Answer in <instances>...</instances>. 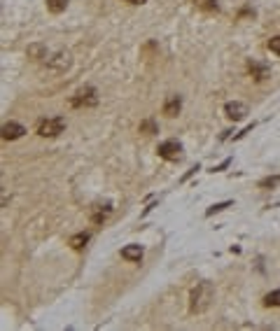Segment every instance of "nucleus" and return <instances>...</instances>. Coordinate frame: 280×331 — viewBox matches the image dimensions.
<instances>
[{
    "instance_id": "f257e3e1",
    "label": "nucleus",
    "mask_w": 280,
    "mask_h": 331,
    "mask_svg": "<svg viewBox=\"0 0 280 331\" xmlns=\"http://www.w3.org/2000/svg\"><path fill=\"white\" fill-rule=\"evenodd\" d=\"M28 56H31L33 61L47 66L52 72H66V70H70V66H72V54L68 49H52V47L40 44V42L28 47Z\"/></svg>"
},
{
    "instance_id": "f03ea898",
    "label": "nucleus",
    "mask_w": 280,
    "mask_h": 331,
    "mask_svg": "<svg viewBox=\"0 0 280 331\" xmlns=\"http://www.w3.org/2000/svg\"><path fill=\"white\" fill-rule=\"evenodd\" d=\"M213 298H215L213 285L210 282H198L196 287L192 289V294H189V313L194 315L206 313L210 308V304H213Z\"/></svg>"
},
{
    "instance_id": "7ed1b4c3",
    "label": "nucleus",
    "mask_w": 280,
    "mask_h": 331,
    "mask_svg": "<svg viewBox=\"0 0 280 331\" xmlns=\"http://www.w3.org/2000/svg\"><path fill=\"white\" fill-rule=\"evenodd\" d=\"M98 103V91L93 87H82L77 89L75 96L70 98V105L72 107H93V105Z\"/></svg>"
},
{
    "instance_id": "20e7f679",
    "label": "nucleus",
    "mask_w": 280,
    "mask_h": 331,
    "mask_svg": "<svg viewBox=\"0 0 280 331\" xmlns=\"http://www.w3.org/2000/svg\"><path fill=\"white\" fill-rule=\"evenodd\" d=\"M66 128V119L63 117H52V119H42L38 124V135L42 138H56L59 133H63Z\"/></svg>"
},
{
    "instance_id": "39448f33",
    "label": "nucleus",
    "mask_w": 280,
    "mask_h": 331,
    "mask_svg": "<svg viewBox=\"0 0 280 331\" xmlns=\"http://www.w3.org/2000/svg\"><path fill=\"white\" fill-rule=\"evenodd\" d=\"M157 152H159V156L166 161H177L182 156V145L177 143V140H164V143L157 147Z\"/></svg>"
},
{
    "instance_id": "423d86ee",
    "label": "nucleus",
    "mask_w": 280,
    "mask_h": 331,
    "mask_svg": "<svg viewBox=\"0 0 280 331\" xmlns=\"http://www.w3.org/2000/svg\"><path fill=\"white\" fill-rule=\"evenodd\" d=\"M224 112L229 119H234V122H241V119H245L247 115V105L241 103V100H231V103L224 105Z\"/></svg>"
},
{
    "instance_id": "0eeeda50",
    "label": "nucleus",
    "mask_w": 280,
    "mask_h": 331,
    "mask_svg": "<svg viewBox=\"0 0 280 331\" xmlns=\"http://www.w3.org/2000/svg\"><path fill=\"white\" fill-rule=\"evenodd\" d=\"M23 133H26V128L19 122H7L5 126H3V140H19Z\"/></svg>"
},
{
    "instance_id": "6e6552de",
    "label": "nucleus",
    "mask_w": 280,
    "mask_h": 331,
    "mask_svg": "<svg viewBox=\"0 0 280 331\" xmlns=\"http://www.w3.org/2000/svg\"><path fill=\"white\" fill-rule=\"evenodd\" d=\"M247 70H250V75H252L257 82H262V79L269 77V68L264 66V63H257V61H250L247 63Z\"/></svg>"
},
{
    "instance_id": "1a4fd4ad",
    "label": "nucleus",
    "mask_w": 280,
    "mask_h": 331,
    "mask_svg": "<svg viewBox=\"0 0 280 331\" xmlns=\"http://www.w3.org/2000/svg\"><path fill=\"white\" fill-rule=\"evenodd\" d=\"M182 107V100L177 98V96H168L164 103V115L166 117H177V112H180Z\"/></svg>"
},
{
    "instance_id": "9d476101",
    "label": "nucleus",
    "mask_w": 280,
    "mask_h": 331,
    "mask_svg": "<svg viewBox=\"0 0 280 331\" xmlns=\"http://www.w3.org/2000/svg\"><path fill=\"white\" fill-rule=\"evenodd\" d=\"M112 212L110 205H93L91 208V222L93 224H100V222L108 219V215Z\"/></svg>"
},
{
    "instance_id": "9b49d317",
    "label": "nucleus",
    "mask_w": 280,
    "mask_h": 331,
    "mask_svg": "<svg viewBox=\"0 0 280 331\" xmlns=\"http://www.w3.org/2000/svg\"><path fill=\"white\" fill-rule=\"evenodd\" d=\"M121 257L126 261H140L143 259V247L140 245H126V247L121 250Z\"/></svg>"
},
{
    "instance_id": "f8f14e48",
    "label": "nucleus",
    "mask_w": 280,
    "mask_h": 331,
    "mask_svg": "<svg viewBox=\"0 0 280 331\" xmlns=\"http://www.w3.org/2000/svg\"><path fill=\"white\" fill-rule=\"evenodd\" d=\"M87 243H89V233L87 231L75 233V236L70 238V247L72 250H84V247H87Z\"/></svg>"
},
{
    "instance_id": "ddd939ff",
    "label": "nucleus",
    "mask_w": 280,
    "mask_h": 331,
    "mask_svg": "<svg viewBox=\"0 0 280 331\" xmlns=\"http://www.w3.org/2000/svg\"><path fill=\"white\" fill-rule=\"evenodd\" d=\"M68 7V0H47V10L52 14H61V12H66Z\"/></svg>"
},
{
    "instance_id": "4468645a",
    "label": "nucleus",
    "mask_w": 280,
    "mask_h": 331,
    "mask_svg": "<svg viewBox=\"0 0 280 331\" xmlns=\"http://www.w3.org/2000/svg\"><path fill=\"white\" fill-rule=\"evenodd\" d=\"M264 306H273V308H278L280 306V289H273L271 294H266V296H264Z\"/></svg>"
},
{
    "instance_id": "2eb2a0df",
    "label": "nucleus",
    "mask_w": 280,
    "mask_h": 331,
    "mask_svg": "<svg viewBox=\"0 0 280 331\" xmlns=\"http://www.w3.org/2000/svg\"><path fill=\"white\" fill-rule=\"evenodd\" d=\"M194 5L206 12H213V10H217V0H194Z\"/></svg>"
},
{
    "instance_id": "dca6fc26",
    "label": "nucleus",
    "mask_w": 280,
    "mask_h": 331,
    "mask_svg": "<svg viewBox=\"0 0 280 331\" xmlns=\"http://www.w3.org/2000/svg\"><path fill=\"white\" fill-rule=\"evenodd\" d=\"M159 128H157V124L152 122V119H145V122H140V133H147V135H152V133H157Z\"/></svg>"
},
{
    "instance_id": "f3484780",
    "label": "nucleus",
    "mask_w": 280,
    "mask_h": 331,
    "mask_svg": "<svg viewBox=\"0 0 280 331\" xmlns=\"http://www.w3.org/2000/svg\"><path fill=\"white\" fill-rule=\"evenodd\" d=\"M266 47H269V51H273V54H278V56H280V35H275V38H271Z\"/></svg>"
},
{
    "instance_id": "a211bd4d",
    "label": "nucleus",
    "mask_w": 280,
    "mask_h": 331,
    "mask_svg": "<svg viewBox=\"0 0 280 331\" xmlns=\"http://www.w3.org/2000/svg\"><path fill=\"white\" fill-rule=\"evenodd\" d=\"M278 182H280L278 175H275V177H266V180H262V182H259V187H264V189H266V187H275Z\"/></svg>"
},
{
    "instance_id": "6ab92c4d",
    "label": "nucleus",
    "mask_w": 280,
    "mask_h": 331,
    "mask_svg": "<svg viewBox=\"0 0 280 331\" xmlns=\"http://www.w3.org/2000/svg\"><path fill=\"white\" fill-rule=\"evenodd\" d=\"M231 205V201H226V203H217V205H213V208L206 212V215H213V212H220V210H224V208H229Z\"/></svg>"
},
{
    "instance_id": "aec40b11",
    "label": "nucleus",
    "mask_w": 280,
    "mask_h": 331,
    "mask_svg": "<svg viewBox=\"0 0 280 331\" xmlns=\"http://www.w3.org/2000/svg\"><path fill=\"white\" fill-rule=\"evenodd\" d=\"M126 3H131V5H140V3H145V0H126Z\"/></svg>"
}]
</instances>
